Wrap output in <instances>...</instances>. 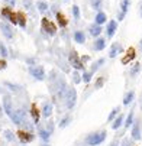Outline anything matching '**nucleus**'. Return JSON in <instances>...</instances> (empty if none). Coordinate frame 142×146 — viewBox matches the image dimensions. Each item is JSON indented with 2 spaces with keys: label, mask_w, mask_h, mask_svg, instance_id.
Returning a JSON list of instances; mask_svg holds the SVG:
<instances>
[{
  "label": "nucleus",
  "mask_w": 142,
  "mask_h": 146,
  "mask_svg": "<svg viewBox=\"0 0 142 146\" xmlns=\"http://www.w3.org/2000/svg\"><path fill=\"white\" fill-rule=\"evenodd\" d=\"M106 136H107V132L106 130H100V132H94V133H90L86 140H84V145L87 146H97L100 143H103L106 140Z\"/></svg>",
  "instance_id": "f257e3e1"
},
{
  "label": "nucleus",
  "mask_w": 142,
  "mask_h": 146,
  "mask_svg": "<svg viewBox=\"0 0 142 146\" xmlns=\"http://www.w3.org/2000/svg\"><path fill=\"white\" fill-rule=\"evenodd\" d=\"M64 101H65V107L68 110H73L75 103H77V91L74 87H68L67 91H65V96H64Z\"/></svg>",
  "instance_id": "f03ea898"
},
{
  "label": "nucleus",
  "mask_w": 142,
  "mask_h": 146,
  "mask_svg": "<svg viewBox=\"0 0 142 146\" xmlns=\"http://www.w3.org/2000/svg\"><path fill=\"white\" fill-rule=\"evenodd\" d=\"M68 62H70V65L77 70V71H84V64L81 62V58L78 56L77 51L75 49H71L70 54H68Z\"/></svg>",
  "instance_id": "7ed1b4c3"
},
{
  "label": "nucleus",
  "mask_w": 142,
  "mask_h": 146,
  "mask_svg": "<svg viewBox=\"0 0 142 146\" xmlns=\"http://www.w3.org/2000/svg\"><path fill=\"white\" fill-rule=\"evenodd\" d=\"M29 74L36 80V81H44L45 80V70L42 65H29Z\"/></svg>",
  "instance_id": "20e7f679"
},
{
  "label": "nucleus",
  "mask_w": 142,
  "mask_h": 146,
  "mask_svg": "<svg viewBox=\"0 0 142 146\" xmlns=\"http://www.w3.org/2000/svg\"><path fill=\"white\" fill-rule=\"evenodd\" d=\"M41 28H42V31L49 35V36H54L57 33V26L54 25L52 20H49L48 17H42V20H41Z\"/></svg>",
  "instance_id": "39448f33"
},
{
  "label": "nucleus",
  "mask_w": 142,
  "mask_h": 146,
  "mask_svg": "<svg viewBox=\"0 0 142 146\" xmlns=\"http://www.w3.org/2000/svg\"><path fill=\"white\" fill-rule=\"evenodd\" d=\"M0 13H2V17H3V19H7L10 23L17 25V13H15V12L12 10V7H2Z\"/></svg>",
  "instance_id": "423d86ee"
},
{
  "label": "nucleus",
  "mask_w": 142,
  "mask_h": 146,
  "mask_svg": "<svg viewBox=\"0 0 142 146\" xmlns=\"http://www.w3.org/2000/svg\"><path fill=\"white\" fill-rule=\"evenodd\" d=\"M0 31H2V33H3V36H5L6 39H13L15 31H13V28L10 26L9 22H6V20L0 22Z\"/></svg>",
  "instance_id": "0eeeda50"
},
{
  "label": "nucleus",
  "mask_w": 142,
  "mask_h": 146,
  "mask_svg": "<svg viewBox=\"0 0 142 146\" xmlns=\"http://www.w3.org/2000/svg\"><path fill=\"white\" fill-rule=\"evenodd\" d=\"M129 5H131V0H120V10L117 13V22L125 19V16L129 10Z\"/></svg>",
  "instance_id": "6e6552de"
},
{
  "label": "nucleus",
  "mask_w": 142,
  "mask_h": 146,
  "mask_svg": "<svg viewBox=\"0 0 142 146\" xmlns=\"http://www.w3.org/2000/svg\"><path fill=\"white\" fill-rule=\"evenodd\" d=\"M135 56H136V51H135L133 46H131V48L126 49V52H125L123 58L120 59V62H122L123 65H126V64H129V62H132V61L135 59Z\"/></svg>",
  "instance_id": "1a4fd4ad"
},
{
  "label": "nucleus",
  "mask_w": 142,
  "mask_h": 146,
  "mask_svg": "<svg viewBox=\"0 0 142 146\" xmlns=\"http://www.w3.org/2000/svg\"><path fill=\"white\" fill-rule=\"evenodd\" d=\"M3 110L7 116H10L13 113V101H12V97L9 94L3 96Z\"/></svg>",
  "instance_id": "9d476101"
},
{
  "label": "nucleus",
  "mask_w": 142,
  "mask_h": 146,
  "mask_svg": "<svg viewBox=\"0 0 142 146\" xmlns=\"http://www.w3.org/2000/svg\"><path fill=\"white\" fill-rule=\"evenodd\" d=\"M116 31H117V22H116V20H109L107 26H106V36L109 39L113 38L115 33H116Z\"/></svg>",
  "instance_id": "9b49d317"
},
{
  "label": "nucleus",
  "mask_w": 142,
  "mask_h": 146,
  "mask_svg": "<svg viewBox=\"0 0 142 146\" xmlns=\"http://www.w3.org/2000/svg\"><path fill=\"white\" fill-rule=\"evenodd\" d=\"M120 52H123V46L119 42H115V44H112V46L109 49V58H116Z\"/></svg>",
  "instance_id": "f8f14e48"
},
{
  "label": "nucleus",
  "mask_w": 142,
  "mask_h": 146,
  "mask_svg": "<svg viewBox=\"0 0 142 146\" xmlns=\"http://www.w3.org/2000/svg\"><path fill=\"white\" fill-rule=\"evenodd\" d=\"M17 137H19V140L22 142V143H29V142H32L33 140V135L31 133V132H25V130H19L17 132Z\"/></svg>",
  "instance_id": "ddd939ff"
},
{
  "label": "nucleus",
  "mask_w": 142,
  "mask_h": 146,
  "mask_svg": "<svg viewBox=\"0 0 142 146\" xmlns=\"http://www.w3.org/2000/svg\"><path fill=\"white\" fill-rule=\"evenodd\" d=\"M52 111H54V104H52L51 101H45V103L42 104V110H41V114L48 119V117L52 114Z\"/></svg>",
  "instance_id": "4468645a"
},
{
  "label": "nucleus",
  "mask_w": 142,
  "mask_h": 146,
  "mask_svg": "<svg viewBox=\"0 0 142 146\" xmlns=\"http://www.w3.org/2000/svg\"><path fill=\"white\" fill-rule=\"evenodd\" d=\"M139 123L141 121L136 120L132 124V139L133 140H141V137H142V135H141V124Z\"/></svg>",
  "instance_id": "2eb2a0df"
},
{
  "label": "nucleus",
  "mask_w": 142,
  "mask_h": 146,
  "mask_svg": "<svg viewBox=\"0 0 142 146\" xmlns=\"http://www.w3.org/2000/svg\"><path fill=\"white\" fill-rule=\"evenodd\" d=\"M55 19H57V22H58V25L61 26V28H67V25H68V19L65 17V15L63 13V12H55Z\"/></svg>",
  "instance_id": "dca6fc26"
},
{
  "label": "nucleus",
  "mask_w": 142,
  "mask_h": 146,
  "mask_svg": "<svg viewBox=\"0 0 142 146\" xmlns=\"http://www.w3.org/2000/svg\"><path fill=\"white\" fill-rule=\"evenodd\" d=\"M106 48V38H96L94 44H93V49L94 51H103Z\"/></svg>",
  "instance_id": "f3484780"
},
{
  "label": "nucleus",
  "mask_w": 142,
  "mask_h": 146,
  "mask_svg": "<svg viewBox=\"0 0 142 146\" xmlns=\"http://www.w3.org/2000/svg\"><path fill=\"white\" fill-rule=\"evenodd\" d=\"M101 31H103V29H101V26L97 25V23H93V25L89 26V33H90L91 36H96V38H97V36L101 33Z\"/></svg>",
  "instance_id": "a211bd4d"
},
{
  "label": "nucleus",
  "mask_w": 142,
  "mask_h": 146,
  "mask_svg": "<svg viewBox=\"0 0 142 146\" xmlns=\"http://www.w3.org/2000/svg\"><path fill=\"white\" fill-rule=\"evenodd\" d=\"M133 98H135V91L133 90L126 91L125 96H123V106H129V104L133 101Z\"/></svg>",
  "instance_id": "6ab92c4d"
},
{
  "label": "nucleus",
  "mask_w": 142,
  "mask_h": 146,
  "mask_svg": "<svg viewBox=\"0 0 142 146\" xmlns=\"http://www.w3.org/2000/svg\"><path fill=\"white\" fill-rule=\"evenodd\" d=\"M31 114H32L33 121L38 124V123H39V116H41V111H39V109L36 107V104H35V103H32V106H31Z\"/></svg>",
  "instance_id": "aec40b11"
},
{
  "label": "nucleus",
  "mask_w": 142,
  "mask_h": 146,
  "mask_svg": "<svg viewBox=\"0 0 142 146\" xmlns=\"http://www.w3.org/2000/svg\"><path fill=\"white\" fill-rule=\"evenodd\" d=\"M106 19H107V16H106V13L105 12H97V15H96V17H94V23H97V25H103V23H106Z\"/></svg>",
  "instance_id": "412c9836"
},
{
  "label": "nucleus",
  "mask_w": 142,
  "mask_h": 146,
  "mask_svg": "<svg viewBox=\"0 0 142 146\" xmlns=\"http://www.w3.org/2000/svg\"><path fill=\"white\" fill-rule=\"evenodd\" d=\"M123 121H125V120H123V114H120V113H119V114H117V117L113 120L112 129H113V130H117V129L122 126V124H123Z\"/></svg>",
  "instance_id": "4be33fe9"
},
{
  "label": "nucleus",
  "mask_w": 142,
  "mask_h": 146,
  "mask_svg": "<svg viewBox=\"0 0 142 146\" xmlns=\"http://www.w3.org/2000/svg\"><path fill=\"white\" fill-rule=\"evenodd\" d=\"M105 62H106V59H105V58H99L97 61H94L93 64H91V70H90V71H91V72L94 74L96 71H99V68H100L101 65H103Z\"/></svg>",
  "instance_id": "5701e85b"
},
{
  "label": "nucleus",
  "mask_w": 142,
  "mask_h": 146,
  "mask_svg": "<svg viewBox=\"0 0 142 146\" xmlns=\"http://www.w3.org/2000/svg\"><path fill=\"white\" fill-rule=\"evenodd\" d=\"M17 25L22 29L26 28V16H25L23 12H17Z\"/></svg>",
  "instance_id": "b1692460"
},
{
  "label": "nucleus",
  "mask_w": 142,
  "mask_h": 146,
  "mask_svg": "<svg viewBox=\"0 0 142 146\" xmlns=\"http://www.w3.org/2000/svg\"><path fill=\"white\" fill-rule=\"evenodd\" d=\"M74 40L77 44H84L86 42V35L81 32V31H75L74 32Z\"/></svg>",
  "instance_id": "393cba45"
},
{
  "label": "nucleus",
  "mask_w": 142,
  "mask_h": 146,
  "mask_svg": "<svg viewBox=\"0 0 142 146\" xmlns=\"http://www.w3.org/2000/svg\"><path fill=\"white\" fill-rule=\"evenodd\" d=\"M3 86L7 87V88H9L10 91H13V93H20V90H22L17 84H13V82H10V81H5V82H3Z\"/></svg>",
  "instance_id": "a878e982"
},
{
  "label": "nucleus",
  "mask_w": 142,
  "mask_h": 146,
  "mask_svg": "<svg viewBox=\"0 0 142 146\" xmlns=\"http://www.w3.org/2000/svg\"><path fill=\"white\" fill-rule=\"evenodd\" d=\"M139 72H141V62H135V64L132 65V68L129 70V75L131 77H136Z\"/></svg>",
  "instance_id": "bb28decb"
},
{
  "label": "nucleus",
  "mask_w": 142,
  "mask_h": 146,
  "mask_svg": "<svg viewBox=\"0 0 142 146\" xmlns=\"http://www.w3.org/2000/svg\"><path fill=\"white\" fill-rule=\"evenodd\" d=\"M71 120H73V117H71V114H67V116H64L63 117V120L59 121V129H65L68 124L71 123Z\"/></svg>",
  "instance_id": "cd10ccee"
},
{
  "label": "nucleus",
  "mask_w": 142,
  "mask_h": 146,
  "mask_svg": "<svg viewBox=\"0 0 142 146\" xmlns=\"http://www.w3.org/2000/svg\"><path fill=\"white\" fill-rule=\"evenodd\" d=\"M36 7H38V10L41 13H45L48 10V3L44 2V0H38V2H36Z\"/></svg>",
  "instance_id": "c85d7f7f"
},
{
  "label": "nucleus",
  "mask_w": 142,
  "mask_h": 146,
  "mask_svg": "<svg viewBox=\"0 0 142 146\" xmlns=\"http://www.w3.org/2000/svg\"><path fill=\"white\" fill-rule=\"evenodd\" d=\"M133 114H135V110H131L129 114H128V117H126V120H125V123H123L126 129H129V126H132V124H133Z\"/></svg>",
  "instance_id": "c756f323"
},
{
  "label": "nucleus",
  "mask_w": 142,
  "mask_h": 146,
  "mask_svg": "<svg viewBox=\"0 0 142 146\" xmlns=\"http://www.w3.org/2000/svg\"><path fill=\"white\" fill-rule=\"evenodd\" d=\"M119 111H120V107H119V106H117V107H113L112 111H110V114H109V117H107V121H113V120L117 117Z\"/></svg>",
  "instance_id": "7c9ffc66"
},
{
  "label": "nucleus",
  "mask_w": 142,
  "mask_h": 146,
  "mask_svg": "<svg viewBox=\"0 0 142 146\" xmlns=\"http://www.w3.org/2000/svg\"><path fill=\"white\" fill-rule=\"evenodd\" d=\"M105 82H106V77H99L94 82V90H100L101 87L105 86Z\"/></svg>",
  "instance_id": "2f4dec72"
},
{
  "label": "nucleus",
  "mask_w": 142,
  "mask_h": 146,
  "mask_svg": "<svg viewBox=\"0 0 142 146\" xmlns=\"http://www.w3.org/2000/svg\"><path fill=\"white\" fill-rule=\"evenodd\" d=\"M93 72L91 71H83V75H81V80H83V82H90L91 78H93Z\"/></svg>",
  "instance_id": "473e14b6"
},
{
  "label": "nucleus",
  "mask_w": 142,
  "mask_h": 146,
  "mask_svg": "<svg viewBox=\"0 0 142 146\" xmlns=\"http://www.w3.org/2000/svg\"><path fill=\"white\" fill-rule=\"evenodd\" d=\"M101 3H103V0H90L91 7H93L94 10H97V12H100V9H101Z\"/></svg>",
  "instance_id": "72a5a7b5"
},
{
  "label": "nucleus",
  "mask_w": 142,
  "mask_h": 146,
  "mask_svg": "<svg viewBox=\"0 0 142 146\" xmlns=\"http://www.w3.org/2000/svg\"><path fill=\"white\" fill-rule=\"evenodd\" d=\"M39 137L42 139V140H45V142H48L49 137H51V135L47 132V129H39Z\"/></svg>",
  "instance_id": "f704fd0d"
},
{
  "label": "nucleus",
  "mask_w": 142,
  "mask_h": 146,
  "mask_svg": "<svg viewBox=\"0 0 142 146\" xmlns=\"http://www.w3.org/2000/svg\"><path fill=\"white\" fill-rule=\"evenodd\" d=\"M0 55H2V58H6L9 55V51H7V48L3 42H0Z\"/></svg>",
  "instance_id": "c9c22d12"
},
{
  "label": "nucleus",
  "mask_w": 142,
  "mask_h": 146,
  "mask_svg": "<svg viewBox=\"0 0 142 146\" xmlns=\"http://www.w3.org/2000/svg\"><path fill=\"white\" fill-rule=\"evenodd\" d=\"M73 81H74V84H80V82L83 81V80H81V75L77 72V70L73 72Z\"/></svg>",
  "instance_id": "e433bc0d"
},
{
  "label": "nucleus",
  "mask_w": 142,
  "mask_h": 146,
  "mask_svg": "<svg viewBox=\"0 0 142 146\" xmlns=\"http://www.w3.org/2000/svg\"><path fill=\"white\" fill-rule=\"evenodd\" d=\"M71 10H73V17H74L75 20H78V19H80V7L74 5Z\"/></svg>",
  "instance_id": "4c0bfd02"
},
{
  "label": "nucleus",
  "mask_w": 142,
  "mask_h": 146,
  "mask_svg": "<svg viewBox=\"0 0 142 146\" xmlns=\"http://www.w3.org/2000/svg\"><path fill=\"white\" fill-rule=\"evenodd\" d=\"M5 137H6V140H9V142H12V140L15 139V136H13V133H12L10 130H5Z\"/></svg>",
  "instance_id": "58836bf2"
},
{
  "label": "nucleus",
  "mask_w": 142,
  "mask_h": 146,
  "mask_svg": "<svg viewBox=\"0 0 142 146\" xmlns=\"http://www.w3.org/2000/svg\"><path fill=\"white\" fill-rule=\"evenodd\" d=\"M47 132H48L49 135H52V132H54V121H48V124H47Z\"/></svg>",
  "instance_id": "ea45409f"
},
{
  "label": "nucleus",
  "mask_w": 142,
  "mask_h": 146,
  "mask_svg": "<svg viewBox=\"0 0 142 146\" xmlns=\"http://www.w3.org/2000/svg\"><path fill=\"white\" fill-rule=\"evenodd\" d=\"M120 146H133V143L129 139H123V140H122V143H120Z\"/></svg>",
  "instance_id": "a19ab883"
},
{
  "label": "nucleus",
  "mask_w": 142,
  "mask_h": 146,
  "mask_svg": "<svg viewBox=\"0 0 142 146\" xmlns=\"http://www.w3.org/2000/svg\"><path fill=\"white\" fill-rule=\"evenodd\" d=\"M22 3H23L25 9H31L32 7V0H22Z\"/></svg>",
  "instance_id": "79ce46f5"
},
{
  "label": "nucleus",
  "mask_w": 142,
  "mask_h": 146,
  "mask_svg": "<svg viewBox=\"0 0 142 146\" xmlns=\"http://www.w3.org/2000/svg\"><path fill=\"white\" fill-rule=\"evenodd\" d=\"M6 67H7V62L5 61V58H2L0 59V70H6Z\"/></svg>",
  "instance_id": "37998d69"
},
{
  "label": "nucleus",
  "mask_w": 142,
  "mask_h": 146,
  "mask_svg": "<svg viewBox=\"0 0 142 146\" xmlns=\"http://www.w3.org/2000/svg\"><path fill=\"white\" fill-rule=\"evenodd\" d=\"M5 2L9 7H15V5H16V0H5Z\"/></svg>",
  "instance_id": "c03bdc74"
},
{
  "label": "nucleus",
  "mask_w": 142,
  "mask_h": 146,
  "mask_svg": "<svg viewBox=\"0 0 142 146\" xmlns=\"http://www.w3.org/2000/svg\"><path fill=\"white\" fill-rule=\"evenodd\" d=\"M26 62H28L29 65H35V59H32V58H28V59H26Z\"/></svg>",
  "instance_id": "a18cd8bd"
},
{
  "label": "nucleus",
  "mask_w": 142,
  "mask_h": 146,
  "mask_svg": "<svg viewBox=\"0 0 142 146\" xmlns=\"http://www.w3.org/2000/svg\"><path fill=\"white\" fill-rule=\"evenodd\" d=\"M109 146H119V140H113Z\"/></svg>",
  "instance_id": "49530a36"
},
{
  "label": "nucleus",
  "mask_w": 142,
  "mask_h": 146,
  "mask_svg": "<svg viewBox=\"0 0 142 146\" xmlns=\"http://www.w3.org/2000/svg\"><path fill=\"white\" fill-rule=\"evenodd\" d=\"M139 13H141V17H142V0H141V3H139Z\"/></svg>",
  "instance_id": "de8ad7c7"
},
{
  "label": "nucleus",
  "mask_w": 142,
  "mask_h": 146,
  "mask_svg": "<svg viewBox=\"0 0 142 146\" xmlns=\"http://www.w3.org/2000/svg\"><path fill=\"white\" fill-rule=\"evenodd\" d=\"M139 107L142 109V93H141V97H139Z\"/></svg>",
  "instance_id": "09e8293b"
},
{
  "label": "nucleus",
  "mask_w": 142,
  "mask_h": 146,
  "mask_svg": "<svg viewBox=\"0 0 142 146\" xmlns=\"http://www.w3.org/2000/svg\"><path fill=\"white\" fill-rule=\"evenodd\" d=\"M139 48H141V51H142V39H141V42H139Z\"/></svg>",
  "instance_id": "8fccbe9b"
},
{
  "label": "nucleus",
  "mask_w": 142,
  "mask_h": 146,
  "mask_svg": "<svg viewBox=\"0 0 142 146\" xmlns=\"http://www.w3.org/2000/svg\"><path fill=\"white\" fill-rule=\"evenodd\" d=\"M41 146H49V145H41Z\"/></svg>",
  "instance_id": "3c124183"
},
{
  "label": "nucleus",
  "mask_w": 142,
  "mask_h": 146,
  "mask_svg": "<svg viewBox=\"0 0 142 146\" xmlns=\"http://www.w3.org/2000/svg\"><path fill=\"white\" fill-rule=\"evenodd\" d=\"M2 93H3V90H0V94H2Z\"/></svg>",
  "instance_id": "603ef678"
}]
</instances>
